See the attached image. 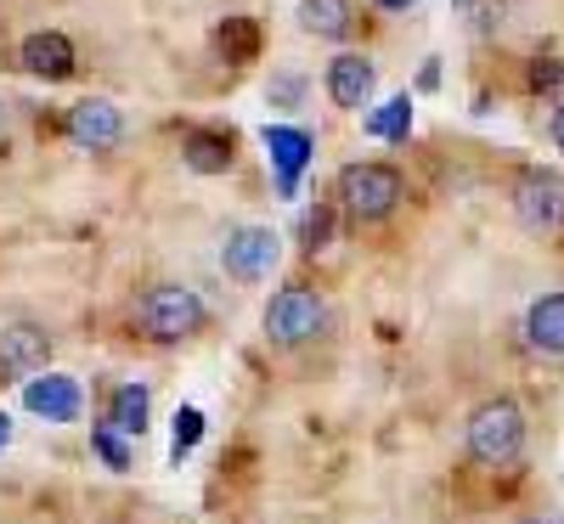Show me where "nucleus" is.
I'll return each mask as SVG.
<instances>
[{
    "mask_svg": "<svg viewBox=\"0 0 564 524\" xmlns=\"http://www.w3.org/2000/svg\"><path fill=\"white\" fill-rule=\"evenodd\" d=\"M265 148L276 159V175H282V193L300 186V170L311 164V135L294 130V124H265Z\"/></svg>",
    "mask_w": 564,
    "mask_h": 524,
    "instance_id": "f8f14e48",
    "label": "nucleus"
},
{
    "mask_svg": "<svg viewBox=\"0 0 564 524\" xmlns=\"http://www.w3.org/2000/svg\"><path fill=\"white\" fill-rule=\"evenodd\" d=\"M23 68H29L34 79H74V68H79L74 40H68V34H57V29L29 34V40H23Z\"/></svg>",
    "mask_w": 564,
    "mask_h": 524,
    "instance_id": "9d476101",
    "label": "nucleus"
},
{
    "mask_svg": "<svg viewBox=\"0 0 564 524\" xmlns=\"http://www.w3.org/2000/svg\"><path fill=\"white\" fill-rule=\"evenodd\" d=\"M45 356H52V339H45L40 327L18 321L0 332V372H12V378H29L34 367H45Z\"/></svg>",
    "mask_w": 564,
    "mask_h": 524,
    "instance_id": "9b49d317",
    "label": "nucleus"
},
{
    "mask_svg": "<svg viewBox=\"0 0 564 524\" xmlns=\"http://www.w3.org/2000/svg\"><path fill=\"white\" fill-rule=\"evenodd\" d=\"M367 130L379 135V141H406V130H412V102L406 97H395V102H384L379 113L367 119Z\"/></svg>",
    "mask_w": 564,
    "mask_h": 524,
    "instance_id": "f3484780",
    "label": "nucleus"
},
{
    "mask_svg": "<svg viewBox=\"0 0 564 524\" xmlns=\"http://www.w3.org/2000/svg\"><path fill=\"white\" fill-rule=\"evenodd\" d=\"M68 135L90 153H113L124 141V113L113 102H102V97H85L79 108H68Z\"/></svg>",
    "mask_w": 564,
    "mask_h": 524,
    "instance_id": "1a4fd4ad",
    "label": "nucleus"
},
{
    "mask_svg": "<svg viewBox=\"0 0 564 524\" xmlns=\"http://www.w3.org/2000/svg\"><path fill=\"white\" fill-rule=\"evenodd\" d=\"M525 451V412L520 401H480L475 412H468V457L486 462V468H508V462H520Z\"/></svg>",
    "mask_w": 564,
    "mask_h": 524,
    "instance_id": "f257e3e1",
    "label": "nucleus"
},
{
    "mask_svg": "<svg viewBox=\"0 0 564 524\" xmlns=\"http://www.w3.org/2000/svg\"><path fill=\"white\" fill-rule=\"evenodd\" d=\"M525 524H564V518H525Z\"/></svg>",
    "mask_w": 564,
    "mask_h": 524,
    "instance_id": "a878e982",
    "label": "nucleus"
},
{
    "mask_svg": "<svg viewBox=\"0 0 564 524\" xmlns=\"http://www.w3.org/2000/svg\"><path fill=\"white\" fill-rule=\"evenodd\" d=\"M406 193V181L395 164H345L339 170V204L356 220H384Z\"/></svg>",
    "mask_w": 564,
    "mask_h": 524,
    "instance_id": "20e7f679",
    "label": "nucleus"
},
{
    "mask_svg": "<svg viewBox=\"0 0 564 524\" xmlns=\"http://www.w3.org/2000/svg\"><path fill=\"white\" fill-rule=\"evenodd\" d=\"M513 215L531 231H558L564 226V175L558 170H525L520 186H513Z\"/></svg>",
    "mask_w": 564,
    "mask_h": 524,
    "instance_id": "423d86ee",
    "label": "nucleus"
},
{
    "mask_svg": "<svg viewBox=\"0 0 564 524\" xmlns=\"http://www.w3.org/2000/svg\"><path fill=\"white\" fill-rule=\"evenodd\" d=\"M148 412H153L148 384H119L108 395V423L119 428V435H141V428H148Z\"/></svg>",
    "mask_w": 564,
    "mask_h": 524,
    "instance_id": "2eb2a0df",
    "label": "nucleus"
},
{
    "mask_svg": "<svg viewBox=\"0 0 564 524\" xmlns=\"http://www.w3.org/2000/svg\"><path fill=\"white\" fill-rule=\"evenodd\" d=\"M553 148L564 153V108H553Z\"/></svg>",
    "mask_w": 564,
    "mask_h": 524,
    "instance_id": "5701e85b",
    "label": "nucleus"
},
{
    "mask_svg": "<svg viewBox=\"0 0 564 524\" xmlns=\"http://www.w3.org/2000/svg\"><path fill=\"white\" fill-rule=\"evenodd\" d=\"M198 440H204V412H198V406H181V412H175V462L193 451Z\"/></svg>",
    "mask_w": 564,
    "mask_h": 524,
    "instance_id": "6ab92c4d",
    "label": "nucleus"
},
{
    "mask_svg": "<svg viewBox=\"0 0 564 524\" xmlns=\"http://www.w3.org/2000/svg\"><path fill=\"white\" fill-rule=\"evenodd\" d=\"M372 7H384V12H406V7H417V0H372Z\"/></svg>",
    "mask_w": 564,
    "mask_h": 524,
    "instance_id": "b1692460",
    "label": "nucleus"
},
{
    "mask_svg": "<svg viewBox=\"0 0 564 524\" xmlns=\"http://www.w3.org/2000/svg\"><path fill=\"white\" fill-rule=\"evenodd\" d=\"M531 85H536V90H558V85H564V63H553V57L536 63V68H531Z\"/></svg>",
    "mask_w": 564,
    "mask_h": 524,
    "instance_id": "412c9836",
    "label": "nucleus"
},
{
    "mask_svg": "<svg viewBox=\"0 0 564 524\" xmlns=\"http://www.w3.org/2000/svg\"><path fill=\"white\" fill-rule=\"evenodd\" d=\"M276 254L282 249H276V231L271 226H231L226 243H220V271L231 282H260V276H271Z\"/></svg>",
    "mask_w": 564,
    "mask_h": 524,
    "instance_id": "39448f33",
    "label": "nucleus"
},
{
    "mask_svg": "<svg viewBox=\"0 0 564 524\" xmlns=\"http://www.w3.org/2000/svg\"><path fill=\"white\" fill-rule=\"evenodd\" d=\"M300 29L316 40H345L356 29V7L350 0H300Z\"/></svg>",
    "mask_w": 564,
    "mask_h": 524,
    "instance_id": "4468645a",
    "label": "nucleus"
},
{
    "mask_svg": "<svg viewBox=\"0 0 564 524\" xmlns=\"http://www.w3.org/2000/svg\"><path fill=\"white\" fill-rule=\"evenodd\" d=\"M305 237H311V254H316V249H327V237H334V215L316 209V215L305 220Z\"/></svg>",
    "mask_w": 564,
    "mask_h": 524,
    "instance_id": "aec40b11",
    "label": "nucleus"
},
{
    "mask_svg": "<svg viewBox=\"0 0 564 524\" xmlns=\"http://www.w3.org/2000/svg\"><path fill=\"white\" fill-rule=\"evenodd\" d=\"M327 332V305L316 288H282L271 294L265 305V339L276 350H300V345H316Z\"/></svg>",
    "mask_w": 564,
    "mask_h": 524,
    "instance_id": "7ed1b4c3",
    "label": "nucleus"
},
{
    "mask_svg": "<svg viewBox=\"0 0 564 524\" xmlns=\"http://www.w3.org/2000/svg\"><path fill=\"white\" fill-rule=\"evenodd\" d=\"M135 321H141V332H148V339H159V345H181V339H193V332H204L209 305H204L193 288H181V282H159V288L141 294Z\"/></svg>",
    "mask_w": 564,
    "mask_h": 524,
    "instance_id": "f03ea898",
    "label": "nucleus"
},
{
    "mask_svg": "<svg viewBox=\"0 0 564 524\" xmlns=\"http://www.w3.org/2000/svg\"><path fill=\"white\" fill-rule=\"evenodd\" d=\"M12 440V423H7V412H0V446H7Z\"/></svg>",
    "mask_w": 564,
    "mask_h": 524,
    "instance_id": "393cba45",
    "label": "nucleus"
},
{
    "mask_svg": "<svg viewBox=\"0 0 564 524\" xmlns=\"http://www.w3.org/2000/svg\"><path fill=\"white\" fill-rule=\"evenodd\" d=\"M0 124H7V108H0Z\"/></svg>",
    "mask_w": 564,
    "mask_h": 524,
    "instance_id": "bb28decb",
    "label": "nucleus"
},
{
    "mask_svg": "<svg viewBox=\"0 0 564 524\" xmlns=\"http://www.w3.org/2000/svg\"><path fill=\"white\" fill-rule=\"evenodd\" d=\"M186 170H198V175H220L226 164H231V135H220V130H193L186 135Z\"/></svg>",
    "mask_w": 564,
    "mask_h": 524,
    "instance_id": "dca6fc26",
    "label": "nucleus"
},
{
    "mask_svg": "<svg viewBox=\"0 0 564 524\" xmlns=\"http://www.w3.org/2000/svg\"><path fill=\"white\" fill-rule=\"evenodd\" d=\"M220 40H231V52H238V57H249V52H254V29H249V23H226V29H220Z\"/></svg>",
    "mask_w": 564,
    "mask_h": 524,
    "instance_id": "4be33fe9",
    "label": "nucleus"
},
{
    "mask_svg": "<svg viewBox=\"0 0 564 524\" xmlns=\"http://www.w3.org/2000/svg\"><path fill=\"white\" fill-rule=\"evenodd\" d=\"M23 406L45 423H74L85 412V390L79 378H63V372H45V378H29L23 384Z\"/></svg>",
    "mask_w": 564,
    "mask_h": 524,
    "instance_id": "6e6552de",
    "label": "nucleus"
},
{
    "mask_svg": "<svg viewBox=\"0 0 564 524\" xmlns=\"http://www.w3.org/2000/svg\"><path fill=\"white\" fill-rule=\"evenodd\" d=\"M90 446H97V457H102L113 473L130 468V446L119 440V428H113V423H97V428H90Z\"/></svg>",
    "mask_w": 564,
    "mask_h": 524,
    "instance_id": "a211bd4d",
    "label": "nucleus"
},
{
    "mask_svg": "<svg viewBox=\"0 0 564 524\" xmlns=\"http://www.w3.org/2000/svg\"><path fill=\"white\" fill-rule=\"evenodd\" d=\"M525 345L536 356H564V294H542L525 310Z\"/></svg>",
    "mask_w": 564,
    "mask_h": 524,
    "instance_id": "ddd939ff",
    "label": "nucleus"
},
{
    "mask_svg": "<svg viewBox=\"0 0 564 524\" xmlns=\"http://www.w3.org/2000/svg\"><path fill=\"white\" fill-rule=\"evenodd\" d=\"M372 90H379V68H372V57L339 52L334 63H327V97H334L345 113H361L372 102Z\"/></svg>",
    "mask_w": 564,
    "mask_h": 524,
    "instance_id": "0eeeda50",
    "label": "nucleus"
}]
</instances>
